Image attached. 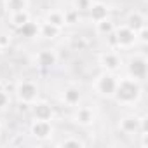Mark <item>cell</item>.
I'll list each match as a JSON object with an SVG mask.
<instances>
[{"mask_svg": "<svg viewBox=\"0 0 148 148\" xmlns=\"http://www.w3.org/2000/svg\"><path fill=\"white\" fill-rule=\"evenodd\" d=\"M14 96L21 105H33L38 98H40V87L35 80L30 79H19L14 84Z\"/></svg>", "mask_w": 148, "mask_h": 148, "instance_id": "7a4b0ae2", "label": "cell"}, {"mask_svg": "<svg viewBox=\"0 0 148 148\" xmlns=\"http://www.w3.org/2000/svg\"><path fill=\"white\" fill-rule=\"evenodd\" d=\"M71 120H73V124L79 125V127H91L96 122V112H94L92 106H87V105L80 106L79 105V106L73 108Z\"/></svg>", "mask_w": 148, "mask_h": 148, "instance_id": "9c48e42d", "label": "cell"}, {"mask_svg": "<svg viewBox=\"0 0 148 148\" xmlns=\"http://www.w3.org/2000/svg\"><path fill=\"white\" fill-rule=\"evenodd\" d=\"M58 146H64V148H68V146H75V148H84L86 146V141L80 138V136H77V134H66L61 141H58L56 143Z\"/></svg>", "mask_w": 148, "mask_h": 148, "instance_id": "ffe728a7", "label": "cell"}, {"mask_svg": "<svg viewBox=\"0 0 148 148\" xmlns=\"http://www.w3.org/2000/svg\"><path fill=\"white\" fill-rule=\"evenodd\" d=\"M11 106V94L7 89L0 87V112H4Z\"/></svg>", "mask_w": 148, "mask_h": 148, "instance_id": "603a6c76", "label": "cell"}, {"mask_svg": "<svg viewBox=\"0 0 148 148\" xmlns=\"http://www.w3.org/2000/svg\"><path fill=\"white\" fill-rule=\"evenodd\" d=\"M117 73H112V71H103L98 73L94 77L91 87L92 91L99 96V98H105V99H112L113 98V92H115V87H117Z\"/></svg>", "mask_w": 148, "mask_h": 148, "instance_id": "3957f363", "label": "cell"}, {"mask_svg": "<svg viewBox=\"0 0 148 148\" xmlns=\"http://www.w3.org/2000/svg\"><path fill=\"white\" fill-rule=\"evenodd\" d=\"M21 37H25V38H35V37H38V23H33L32 19L28 21V23H25L21 28H18L16 30Z\"/></svg>", "mask_w": 148, "mask_h": 148, "instance_id": "44dd1931", "label": "cell"}, {"mask_svg": "<svg viewBox=\"0 0 148 148\" xmlns=\"http://www.w3.org/2000/svg\"><path fill=\"white\" fill-rule=\"evenodd\" d=\"M136 136H139V146H141V148H148V131L143 129V131H139Z\"/></svg>", "mask_w": 148, "mask_h": 148, "instance_id": "4316f807", "label": "cell"}, {"mask_svg": "<svg viewBox=\"0 0 148 148\" xmlns=\"http://www.w3.org/2000/svg\"><path fill=\"white\" fill-rule=\"evenodd\" d=\"M32 108V115L33 119H38V120H52L54 117V106L47 101V99H37L33 105H30Z\"/></svg>", "mask_w": 148, "mask_h": 148, "instance_id": "8fae6325", "label": "cell"}, {"mask_svg": "<svg viewBox=\"0 0 148 148\" xmlns=\"http://www.w3.org/2000/svg\"><path fill=\"white\" fill-rule=\"evenodd\" d=\"M124 25H127L131 30H139L141 26H145L146 25V16L141 12V11H131L129 14H127V18H125V23Z\"/></svg>", "mask_w": 148, "mask_h": 148, "instance_id": "2e32d148", "label": "cell"}, {"mask_svg": "<svg viewBox=\"0 0 148 148\" xmlns=\"http://www.w3.org/2000/svg\"><path fill=\"white\" fill-rule=\"evenodd\" d=\"M30 136L37 141H49L54 136V125L52 120H38L33 119L30 124Z\"/></svg>", "mask_w": 148, "mask_h": 148, "instance_id": "ba28073f", "label": "cell"}, {"mask_svg": "<svg viewBox=\"0 0 148 148\" xmlns=\"http://www.w3.org/2000/svg\"><path fill=\"white\" fill-rule=\"evenodd\" d=\"M61 103L68 108H75L82 103V91L77 86H66L61 91Z\"/></svg>", "mask_w": 148, "mask_h": 148, "instance_id": "7c38bea8", "label": "cell"}, {"mask_svg": "<svg viewBox=\"0 0 148 148\" xmlns=\"http://www.w3.org/2000/svg\"><path fill=\"white\" fill-rule=\"evenodd\" d=\"M108 16H110V7H108L105 2H101V0H92L91 7L87 9V18H89V21L98 23V21H101V19H105V18H108Z\"/></svg>", "mask_w": 148, "mask_h": 148, "instance_id": "4fadbf2b", "label": "cell"}, {"mask_svg": "<svg viewBox=\"0 0 148 148\" xmlns=\"http://www.w3.org/2000/svg\"><path fill=\"white\" fill-rule=\"evenodd\" d=\"M136 42L141 44V45L148 44V28H146V25L141 26L139 30H136Z\"/></svg>", "mask_w": 148, "mask_h": 148, "instance_id": "484cf974", "label": "cell"}, {"mask_svg": "<svg viewBox=\"0 0 148 148\" xmlns=\"http://www.w3.org/2000/svg\"><path fill=\"white\" fill-rule=\"evenodd\" d=\"M115 21L108 16V18H105V19H101V21H98V23H94V30H96V33L98 35H101V37H110L112 35V32L115 30Z\"/></svg>", "mask_w": 148, "mask_h": 148, "instance_id": "d6986e66", "label": "cell"}, {"mask_svg": "<svg viewBox=\"0 0 148 148\" xmlns=\"http://www.w3.org/2000/svg\"><path fill=\"white\" fill-rule=\"evenodd\" d=\"M2 5L7 14H12V12H19V11H28L30 0H2Z\"/></svg>", "mask_w": 148, "mask_h": 148, "instance_id": "e0dca14e", "label": "cell"}, {"mask_svg": "<svg viewBox=\"0 0 148 148\" xmlns=\"http://www.w3.org/2000/svg\"><path fill=\"white\" fill-rule=\"evenodd\" d=\"M141 96H143V82H138L125 75V77H119L112 99H115V103L120 106L132 108L134 105L139 103Z\"/></svg>", "mask_w": 148, "mask_h": 148, "instance_id": "6da1fadb", "label": "cell"}, {"mask_svg": "<svg viewBox=\"0 0 148 148\" xmlns=\"http://www.w3.org/2000/svg\"><path fill=\"white\" fill-rule=\"evenodd\" d=\"M64 21H66V26L77 25V23L80 21V12H79L77 9H73V7L66 9V11H64Z\"/></svg>", "mask_w": 148, "mask_h": 148, "instance_id": "7402d4cb", "label": "cell"}, {"mask_svg": "<svg viewBox=\"0 0 148 148\" xmlns=\"http://www.w3.org/2000/svg\"><path fill=\"white\" fill-rule=\"evenodd\" d=\"M59 61V56H58V51L56 49H51V47H45V49H40L35 56H33V64L40 70H51L58 64Z\"/></svg>", "mask_w": 148, "mask_h": 148, "instance_id": "30bf717a", "label": "cell"}, {"mask_svg": "<svg viewBox=\"0 0 148 148\" xmlns=\"http://www.w3.org/2000/svg\"><path fill=\"white\" fill-rule=\"evenodd\" d=\"M61 32H63L61 28H58V26H54L47 21L38 23V37H42L45 40H56L61 35Z\"/></svg>", "mask_w": 148, "mask_h": 148, "instance_id": "5bb4252c", "label": "cell"}, {"mask_svg": "<svg viewBox=\"0 0 148 148\" xmlns=\"http://www.w3.org/2000/svg\"><path fill=\"white\" fill-rule=\"evenodd\" d=\"M98 64H99V68H101L103 71L117 73V71L122 70V66H124V59H122V56H120L119 51L110 49V51H103V52H99V56H98Z\"/></svg>", "mask_w": 148, "mask_h": 148, "instance_id": "52a82bcc", "label": "cell"}, {"mask_svg": "<svg viewBox=\"0 0 148 148\" xmlns=\"http://www.w3.org/2000/svg\"><path fill=\"white\" fill-rule=\"evenodd\" d=\"M44 21H47V23H51V25L61 28V30L66 28L64 11H61V9H49V11L45 12V16H44Z\"/></svg>", "mask_w": 148, "mask_h": 148, "instance_id": "9a60e30c", "label": "cell"}, {"mask_svg": "<svg viewBox=\"0 0 148 148\" xmlns=\"http://www.w3.org/2000/svg\"><path fill=\"white\" fill-rule=\"evenodd\" d=\"M91 4H92V0H71V7L77 9L79 12H87Z\"/></svg>", "mask_w": 148, "mask_h": 148, "instance_id": "d4e9b609", "label": "cell"}, {"mask_svg": "<svg viewBox=\"0 0 148 148\" xmlns=\"http://www.w3.org/2000/svg\"><path fill=\"white\" fill-rule=\"evenodd\" d=\"M2 59H4V51H0V63H2Z\"/></svg>", "mask_w": 148, "mask_h": 148, "instance_id": "83f0119b", "label": "cell"}, {"mask_svg": "<svg viewBox=\"0 0 148 148\" xmlns=\"http://www.w3.org/2000/svg\"><path fill=\"white\" fill-rule=\"evenodd\" d=\"M7 16H9V25H11L14 30L21 28L25 23H28V21L32 19L30 9H28V11H19V12H12V14H7Z\"/></svg>", "mask_w": 148, "mask_h": 148, "instance_id": "ac0fdd59", "label": "cell"}, {"mask_svg": "<svg viewBox=\"0 0 148 148\" xmlns=\"http://www.w3.org/2000/svg\"><path fill=\"white\" fill-rule=\"evenodd\" d=\"M12 44V33L11 32H0V51L9 49Z\"/></svg>", "mask_w": 148, "mask_h": 148, "instance_id": "cb8c5ba5", "label": "cell"}, {"mask_svg": "<svg viewBox=\"0 0 148 148\" xmlns=\"http://www.w3.org/2000/svg\"><path fill=\"white\" fill-rule=\"evenodd\" d=\"M0 138H2V124H0Z\"/></svg>", "mask_w": 148, "mask_h": 148, "instance_id": "f1b7e54d", "label": "cell"}, {"mask_svg": "<svg viewBox=\"0 0 148 148\" xmlns=\"http://www.w3.org/2000/svg\"><path fill=\"white\" fill-rule=\"evenodd\" d=\"M110 37H112L115 47L120 49V51H129V49H132V47L138 45V42H136V32L131 30L127 25H117Z\"/></svg>", "mask_w": 148, "mask_h": 148, "instance_id": "5b68a950", "label": "cell"}, {"mask_svg": "<svg viewBox=\"0 0 148 148\" xmlns=\"http://www.w3.org/2000/svg\"><path fill=\"white\" fill-rule=\"evenodd\" d=\"M117 127L122 134L125 136H136L139 131L146 129V117L145 115H136V113H125L119 119Z\"/></svg>", "mask_w": 148, "mask_h": 148, "instance_id": "8992f818", "label": "cell"}, {"mask_svg": "<svg viewBox=\"0 0 148 148\" xmlns=\"http://www.w3.org/2000/svg\"><path fill=\"white\" fill-rule=\"evenodd\" d=\"M125 71H127V77H131L138 82H143L148 75V59H146V56L143 52L132 54L125 63Z\"/></svg>", "mask_w": 148, "mask_h": 148, "instance_id": "277c9868", "label": "cell"}]
</instances>
